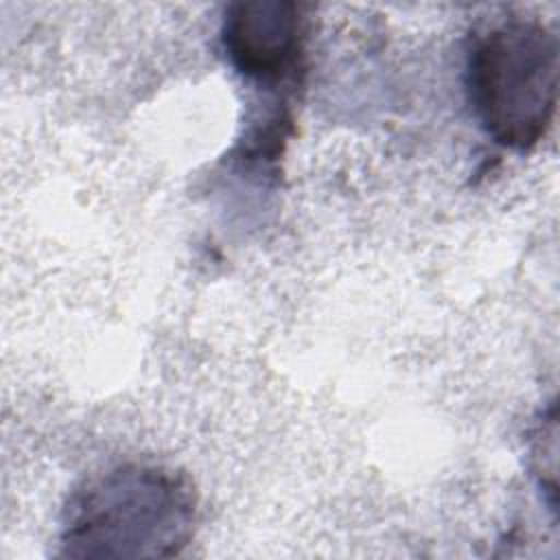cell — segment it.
Here are the masks:
<instances>
[{"label": "cell", "mask_w": 560, "mask_h": 560, "mask_svg": "<svg viewBox=\"0 0 560 560\" xmlns=\"http://www.w3.org/2000/svg\"><path fill=\"white\" fill-rule=\"evenodd\" d=\"M558 72V35L542 20L512 13L479 28L466 85L483 131L514 151L536 147L556 114Z\"/></svg>", "instance_id": "cell-2"}, {"label": "cell", "mask_w": 560, "mask_h": 560, "mask_svg": "<svg viewBox=\"0 0 560 560\" xmlns=\"http://www.w3.org/2000/svg\"><path fill=\"white\" fill-rule=\"evenodd\" d=\"M197 492L164 464L125 462L83 479L61 518V556L171 558L192 540Z\"/></svg>", "instance_id": "cell-1"}, {"label": "cell", "mask_w": 560, "mask_h": 560, "mask_svg": "<svg viewBox=\"0 0 560 560\" xmlns=\"http://www.w3.org/2000/svg\"><path fill=\"white\" fill-rule=\"evenodd\" d=\"M306 33L302 4L254 0L225 9L221 42L238 74L271 85L298 77L306 55Z\"/></svg>", "instance_id": "cell-3"}]
</instances>
